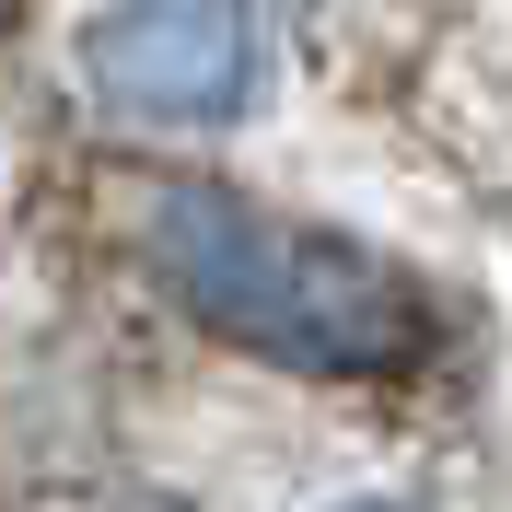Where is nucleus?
Wrapping results in <instances>:
<instances>
[{
	"label": "nucleus",
	"mask_w": 512,
	"mask_h": 512,
	"mask_svg": "<svg viewBox=\"0 0 512 512\" xmlns=\"http://www.w3.org/2000/svg\"><path fill=\"white\" fill-rule=\"evenodd\" d=\"M128 245L140 280L222 338L233 361L315 384H419L443 373V303L384 245L338 222H303L280 198H245L233 175H140L128 187Z\"/></svg>",
	"instance_id": "1"
},
{
	"label": "nucleus",
	"mask_w": 512,
	"mask_h": 512,
	"mask_svg": "<svg viewBox=\"0 0 512 512\" xmlns=\"http://www.w3.org/2000/svg\"><path fill=\"white\" fill-rule=\"evenodd\" d=\"M268 70H280V47H268L256 0H105L70 47L82 105H105L117 128H152V140L245 128L268 105Z\"/></svg>",
	"instance_id": "2"
},
{
	"label": "nucleus",
	"mask_w": 512,
	"mask_h": 512,
	"mask_svg": "<svg viewBox=\"0 0 512 512\" xmlns=\"http://www.w3.org/2000/svg\"><path fill=\"white\" fill-rule=\"evenodd\" d=\"M326 512H443V501H419V489H350V501H326Z\"/></svg>",
	"instance_id": "3"
},
{
	"label": "nucleus",
	"mask_w": 512,
	"mask_h": 512,
	"mask_svg": "<svg viewBox=\"0 0 512 512\" xmlns=\"http://www.w3.org/2000/svg\"><path fill=\"white\" fill-rule=\"evenodd\" d=\"M0 12H24V0H0Z\"/></svg>",
	"instance_id": "4"
}]
</instances>
